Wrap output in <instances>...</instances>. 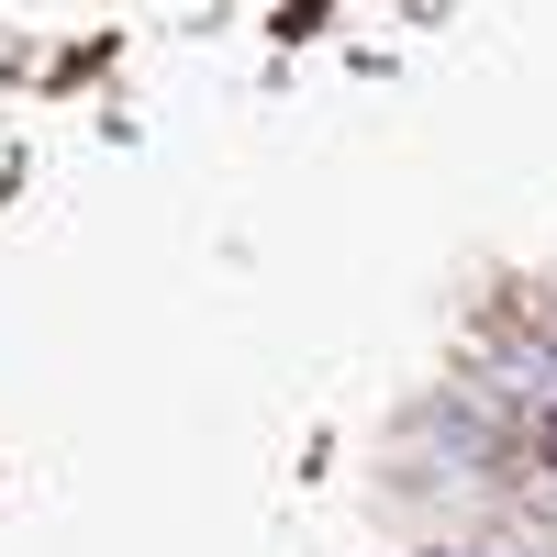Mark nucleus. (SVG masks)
Listing matches in <instances>:
<instances>
[{"label": "nucleus", "instance_id": "f257e3e1", "mask_svg": "<svg viewBox=\"0 0 557 557\" xmlns=\"http://www.w3.org/2000/svg\"><path fill=\"white\" fill-rule=\"evenodd\" d=\"M546 446H557V424H546Z\"/></svg>", "mask_w": 557, "mask_h": 557}]
</instances>
